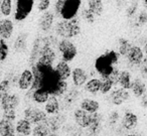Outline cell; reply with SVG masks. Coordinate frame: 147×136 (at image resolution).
<instances>
[{
  "label": "cell",
  "instance_id": "83f0119b",
  "mask_svg": "<svg viewBox=\"0 0 147 136\" xmlns=\"http://www.w3.org/2000/svg\"><path fill=\"white\" fill-rule=\"evenodd\" d=\"M119 85L121 88L126 90H130L132 87V81H131V75L128 71H122L119 77Z\"/></svg>",
  "mask_w": 147,
  "mask_h": 136
},
{
  "label": "cell",
  "instance_id": "bcb514c9",
  "mask_svg": "<svg viewBox=\"0 0 147 136\" xmlns=\"http://www.w3.org/2000/svg\"><path fill=\"white\" fill-rule=\"evenodd\" d=\"M144 53L147 55V41L145 43V45H144Z\"/></svg>",
  "mask_w": 147,
  "mask_h": 136
},
{
  "label": "cell",
  "instance_id": "7bdbcfd3",
  "mask_svg": "<svg viewBox=\"0 0 147 136\" xmlns=\"http://www.w3.org/2000/svg\"><path fill=\"white\" fill-rule=\"evenodd\" d=\"M139 67H140L142 74H147V55L143 58L142 63H141V65L139 66Z\"/></svg>",
  "mask_w": 147,
  "mask_h": 136
},
{
  "label": "cell",
  "instance_id": "7c38bea8",
  "mask_svg": "<svg viewBox=\"0 0 147 136\" xmlns=\"http://www.w3.org/2000/svg\"><path fill=\"white\" fill-rule=\"evenodd\" d=\"M126 57H127V60H128L130 65L140 66L143 61L144 55H143V51L140 49V47H137V45H133Z\"/></svg>",
  "mask_w": 147,
  "mask_h": 136
},
{
  "label": "cell",
  "instance_id": "484cf974",
  "mask_svg": "<svg viewBox=\"0 0 147 136\" xmlns=\"http://www.w3.org/2000/svg\"><path fill=\"white\" fill-rule=\"evenodd\" d=\"M10 132H16L14 122L1 118L0 119V136L4 135L6 133H10Z\"/></svg>",
  "mask_w": 147,
  "mask_h": 136
},
{
  "label": "cell",
  "instance_id": "f35d334b",
  "mask_svg": "<svg viewBox=\"0 0 147 136\" xmlns=\"http://www.w3.org/2000/svg\"><path fill=\"white\" fill-rule=\"evenodd\" d=\"M145 23H147V12L145 10L141 11L138 14L136 20V25L137 26H140V25H144Z\"/></svg>",
  "mask_w": 147,
  "mask_h": 136
},
{
  "label": "cell",
  "instance_id": "836d02e7",
  "mask_svg": "<svg viewBox=\"0 0 147 136\" xmlns=\"http://www.w3.org/2000/svg\"><path fill=\"white\" fill-rule=\"evenodd\" d=\"M12 10V1L11 0H2L0 11L4 16H9Z\"/></svg>",
  "mask_w": 147,
  "mask_h": 136
},
{
  "label": "cell",
  "instance_id": "5b68a950",
  "mask_svg": "<svg viewBox=\"0 0 147 136\" xmlns=\"http://www.w3.org/2000/svg\"><path fill=\"white\" fill-rule=\"evenodd\" d=\"M34 1L33 0H17L16 10H15L14 18L17 21H23L32 11Z\"/></svg>",
  "mask_w": 147,
  "mask_h": 136
},
{
  "label": "cell",
  "instance_id": "e575fe53",
  "mask_svg": "<svg viewBox=\"0 0 147 136\" xmlns=\"http://www.w3.org/2000/svg\"><path fill=\"white\" fill-rule=\"evenodd\" d=\"M81 15H82V18L84 20H86L88 23H94L95 19H96V16L95 14L90 10L89 8H84L81 12Z\"/></svg>",
  "mask_w": 147,
  "mask_h": 136
},
{
  "label": "cell",
  "instance_id": "8d00e7d4",
  "mask_svg": "<svg viewBox=\"0 0 147 136\" xmlns=\"http://www.w3.org/2000/svg\"><path fill=\"white\" fill-rule=\"evenodd\" d=\"M120 73L121 72L119 71L117 68H114V70L112 71V73L108 76V78L110 79L111 83L113 84V86H116L119 84V77H120Z\"/></svg>",
  "mask_w": 147,
  "mask_h": 136
},
{
  "label": "cell",
  "instance_id": "6da1fadb",
  "mask_svg": "<svg viewBox=\"0 0 147 136\" xmlns=\"http://www.w3.org/2000/svg\"><path fill=\"white\" fill-rule=\"evenodd\" d=\"M120 53L115 51H107L98 57L95 61V70L100 76H109L114 70V66L118 63Z\"/></svg>",
  "mask_w": 147,
  "mask_h": 136
},
{
  "label": "cell",
  "instance_id": "44dd1931",
  "mask_svg": "<svg viewBox=\"0 0 147 136\" xmlns=\"http://www.w3.org/2000/svg\"><path fill=\"white\" fill-rule=\"evenodd\" d=\"M30 91V90H29ZM32 92V100L35 102L36 104H45L47 103V101L49 98V93L47 90L42 89V88H38V89L34 90V91H30Z\"/></svg>",
  "mask_w": 147,
  "mask_h": 136
},
{
  "label": "cell",
  "instance_id": "ac0fdd59",
  "mask_svg": "<svg viewBox=\"0 0 147 136\" xmlns=\"http://www.w3.org/2000/svg\"><path fill=\"white\" fill-rule=\"evenodd\" d=\"M55 72L57 73V75L59 76L61 80H65L67 81L71 75V68H69V64L65 61H59V63L55 65Z\"/></svg>",
  "mask_w": 147,
  "mask_h": 136
},
{
  "label": "cell",
  "instance_id": "ee69618b",
  "mask_svg": "<svg viewBox=\"0 0 147 136\" xmlns=\"http://www.w3.org/2000/svg\"><path fill=\"white\" fill-rule=\"evenodd\" d=\"M140 104H141V106H142V107L147 108V92L142 96V97H141Z\"/></svg>",
  "mask_w": 147,
  "mask_h": 136
},
{
  "label": "cell",
  "instance_id": "d4e9b609",
  "mask_svg": "<svg viewBox=\"0 0 147 136\" xmlns=\"http://www.w3.org/2000/svg\"><path fill=\"white\" fill-rule=\"evenodd\" d=\"M27 35L26 32H22L17 37V39H15L14 41V45H13V49L18 53H21L25 49L26 47V45H27Z\"/></svg>",
  "mask_w": 147,
  "mask_h": 136
},
{
  "label": "cell",
  "instance_id": "e0dca14e",
  "mask_svg": "<svg viewBox=\"0 0 147 136\" xmlns=\"http://www.w3.org/2000/svg\"><path fill=\"white\" fill-rule=\"evenodd\" d=\"M59 109H61V106H59V102L57 100V97L49 96V100H47L45 105V111L47 112V114L57 115V114H59Z\"/></svg>",
  "mask_w": 147,
  "mask_h": 136
},
{
  "label": "cell",
  "instance_id": "5bb4252c",
  "mask_svg": "<svg viewBox=\"0 0 147 136\" xmlns=\"http://www.w3.org/2000/svg\"><path fill=\"white\" fill-rule=\"evenodd\" d=\"M14 25L10 19H2L0 20V37L4 39H8L13 33Z\"/></svg>",
  "mask_w": 147,
  "mask_h": 136
},
{
  "label": "cell",
  "instance_id": "d6a6232c",
  "mask_svg": "<svg viewBox=\"0 0 147 136\" xmlns=\"http://www.w3.org/2000/svg\"><path fill=\"white\" fill-rule=\"evenodd\" d=\"M9 53V47L8 45L6 43L4 39H0V61L3 62L7 59Z\"/></svg>",
  "mask_w": 147,
  "mask_h": 136
},
{
  "label": "cell",
  "instance_id": "f1b7e54d",
  "mask_svg": "<svg viewBox=\"0 0 147 136\" xmlns=\"http://www.w3.org/2000/svg\"><path fill=\"white\" fill-rule=\"evenodd\" d=\"M49 134H51V131L45 122L34 126L32 128V132H31V136H49Z\"/></svg>",
  "mask_w": 147,
  "mask_h": 136
},
{
  "label": "cell",
  "instance_id": "ffe728a7",
  "mask_svg": "<svg viewBox=\"0 0 147 136\" xmlns=\"http://www.w3.org/2000/svg\"><path fill=\"white\" fill-rule=\"evenodd\" d=\"M80 107H81V109L93 114L99 111V109H100V104H99V102L96 101V100L86 98V99H84L81 102Z\"/></svg>",
  "mask_w": 147,
  "mask_h": 136
},
{
  "label": "cell",
  "instance_id": "8992f818",
  "mask_svg": "<svg viewBox=\"0 0 147 136\" xmlns=\"http://www.w3.org/2000/svg\"><path fill=\"white\" fill-rule=\"evenodd\" d=\"M23 118L26 119L30 124L37 125L47 119V114L45 111H42L38 108L28 107L23 111Z\"/></svg>",
  "mask_w": 147,
  "mask_h": 136
},
{
  "label": "cell",
  "instance_id": "9a60e30c",
  "mask_svg": "<svg viewBox=\"0 0 147 136\" xmlns=\"http://www.w3.org/2000/svg\"><path fill=\"white\" fill-rule=\"evenodd\" d=\"M53 23V13L51 11H47L38 19V26L45 32H47L51 28Z\"/></svg>",
  "mask_w": 147,
  "mask_h": 136
},
{
  "label": "cell",
  "instance_id": "b9f144b4",
  "mask_svg": "<svg viewBox=\"0 0 147 136\" xmlns=\"http://www.w3.org/2000/svg\"><path fill=\"white\" fill-rule=\"evenodd\" d=\"M119 119V114L118 112L116 111H113L112 113L109 115V118H108V121L109 123H110V125H114L115 123H116L117 121H118Z\"/></svg>",
  "mask_w": 147,
  "mask_h": 136
},
{
  "label": "cell",
  "instance_id": "52a82bcc",
  "mask_svg": "<svg viewBox=\"0 0 147 136\" xmlns=\"http://www.w3.org/2000/svg\"><path fill=\"white\" fill-rule=\"evenodd\" d=\"M102 123H103V115L99 112L92 114V120L91 124L88 128H86L87 136H99L102 131Z\"/></svg>",
  "mask_w": 147,
  "mask_h": 136
},
{
  "label": "cell",
  "instance_id": "1f68e13d",
  "mask_svg": "<svg viewBox=\"0 0 147 136\" xmlns=\"http://www.w3.org/2000/svg\"><path fill=\"white\" fill-rule=\"evenodd\" d=\"M10 90V81L7 79L2 80L0 82V101L9 94Z\"/></svg>",
  "mask_w": 147,
  "mask_h": 136
},
{
  "label": "cell",
  "instance_id": "cb8c5ba5",
  "mask_svg": "<svg viewBox=\"0 0 147 136\" xmlns=\"http://www.w3.org/2000/svg\"><path fill=\"white\" fill-rule=\"evenodd\" d=\"M88 8L95 14V16H101L104 12V4L102 0H89Z\"/></svg>",
  "mask_w": 147,
  "mask_h": 136
},
{
  "label": "cell",
  "instance_id": "f546056e",
  "mask_svg": "<svg viewBox=\"0 0 147 136\" xmlns=\"http://www.w3.org/2000/svg\"><path fill=\"white\" fill-rule=\"evenodd\" d=\"M132 47L133 45H131V43L128 39H124V37L119 39V53H120V55L126 57Z\"/></svg>",
  "mask_w": 147,
  "mask_h": 136
},
{
  "label": "cell",
  "instance_id": "7dc6e473",
  "mask_svg": "<svg viewBox=\"0 0 147 136\" xmlns=\"http://www.w3.org/2000/svg\"><path fill=\"white\" fill-rule=\"evenodd\" d=\"M143 5L145 8H147V0H143Z\"/></svg>",
  "mask_w": 147,
  "mask_h": 136
},
{
  "label": "cell",
  "instance_id": "4316f807",
  "mask_svg": "<svg viewBox=\"0 0 147 136\" xmlns=\"http://www.w3.org/2000/svg\"><path fill=\"white\" fill-rule=\"evenodd\" d=\"M101 89V80L100 79H91L85 84V90L87 92L91 94H97L98 92H100Z\"/></svg>",
  "mask_w": 147,
  "mask_h": 136
},
{
  "label": "cell",
  "instance_id": "30bf717a",
  "mask_svg": "<svg viewBox=\"0 0 147 136\" xmlns=\"http://www.w3.org/2000/svg\"><path fill=\"white\" fill-rule=\"evenodd\" d=\"M129 97H130V94H129L128 90L120 88V89H116L112 91V93H110V96H109V99L112 104L116 106H120L124 102H126L129 99Z\"/></svg>",
  "mask_w": 147,
  "mask_h": 136
},
{
  "label": "cell",
  "instance_id": "d590c367",
  "mask_svg": "<svg viewBox=\"0 0 147 136\" xmlns=\"http://www.w3.org/2000/svg\"><path fill=\"white\" fill-rule=\"evenodd\" d=\"M138 0H132L130 2V4L128 5L126 9V15L127 17H132L135 15L137 9H138Z\"/></svg>",
  "mask_w": 147,
  "mask_h": 136
},
{
  "label": "cell",
  "instance_id": "9c48e42d",
  "mask_svg": "<svg viewBox=\"0 0 147 136\" xmlns=\"http://www.w3.org/2000/svg\"><path fill=\"white\" fill-rule=\"evenodd\" d=\"M33 81H34V76H33L32 71L27 69L24 70L20 74V76L18 78V81H17L18 88L20 90H22V91L29 90L31 88V86H32Z\"/></svg>",
  "mask_w": 147,
  "mask_h": 136
},
{
  "label": "cell",
  "instance_id": "ab89813d",
  "mask_svg": "<svg viewBox=\"0 0 147 136\" xmlns=\"http://www.w3.org/2000/svg\"><path fill=\"white\" fill-rule=\"evenodd\" d=\"M51 5V0H38L37 9L39 11H47Z\"/></svg>",
  "mask_w": 147,
  "mask_h": 136
},
{
  "label": "cell",
  "instance_id": "d6986e66",
  "mask_svg": "<svg viewBox=\"0 0 147 136\" xmlns=\"http://www.w3.org/2000/svg\"><path fill=\"white\" fill-rule=\"evenodd\" d=\"M122 126L127 130H132L138 124V117L132 112H126L122 118Z\"/></svg>",
  "mask_w": 147,
  "mask_h": 136
},
{
  "label": "cell",
  "instance_id": "3957f363",
  "mask_svg": "<svg viewBox=\"0 0 147 136\" xmlns=\"http://www.w3.org/2000/svg\"><path fill=\"white\" fill-rule=\"evenodd\" d=\"M57 49L61 51L63 61L67 62V63L74 61V59L76 58L77 53H78V49H77L75 43L69 41L67 39H61L57 43Z\"/></svg>",
  "mask_w": 147,
  "mask_h": 136
},
{
  "label": "cell",
  "instance_id": "7a4b0ae2",
  "mask_svg": "<svg viewBox=\"0 0 147 136\" xmlns=\"http://www.w3.org/2000/svg\"><path fill=\"white\" fill-rule=\"evenodd\" d=\"M55 33L63 39H71L78 37L81 33V25L79 19L77 17L69 20H61L57 23L55 26Z\"/></svg>",
  "mask_w": 147,
  "mask_h": 136
},
{
  "label": "cell",
  "instance_id": "7402d4cb",
  "mask_svg": "<svg viewBox=\"0 0 147 136\" xmlns=\"http://www.w3.org/2000/svg\"><path fill=\"white\" fill-rule=\"evenodd\" d=\"M131 90L133 92V95L136 98H141L147 92L146 85L140 79H135L134 81H132Z\"/></svg>",
  "mask_w": 147,
  "mask_h": 136
},
{
  "label": "cell",
  "instance_id": "277c9868",
  "mask_svg": "<svg viewBox=\"0 0 147 136\" xmlns=\"http://www.w3.org/2000/svg\"><path fill=\"white\" fill-rule=\"evenodd\" d=\"M82 0H65V5L61 12V17L65 20H69L77 16L80 10Z\"/></svg>",
  "mask_w": 147,
  "mask_h": 136
},
{
  "label": "cell",
  "instance_id": "ba28073f",
  "mask_svg": "<svg viewBox=\"0 0 147 136\" xmlns=\"http://www.w3.org/2000/svg\"><path fill=\"white\" fill-rule=\"evenodd\" d=\"M74 120H75V122H76V124L79 127L86 129L91 124L92 114L79 108V109H77L76 111L74 112Z\"/></svg>",
  "mask_w": 147,
  "mask_h": 136
},
{
  "label": "cell",
  "instance_id": "60d3db41",
  "mask_svg": "<svg viewBox=\"0 0 147 136\" xmlns=\"http://www.w3.org/2000/svg\"><path fill=\"white\" fill-rule=\"evenodd\" d=\"M65 0H57V2H55V13H57L59 16H61V9H63V5H65Z\"/></svg>",
  "mask_w": 147,
  "mask_h": 136
},
{
  "label": "cell",
  "instance_id": "2e32d148",
  "mask_svg": "<svg viewBox=\"0 0 147 136\" xmlns=\"http://www.w3.org/2000/svg\"><path fill=\"white\" fill-rule=\"evenodd\" d=\"M15 130H16V133L21 136H29L31 135V132H32L31 124L26 119H24V118L19 119L16 122V124H15Z\"/></svg>",
  "mask_w": 147,
  "mask_h": 136
},
{
  "label": "cell",
  "instance_id": "74e56055",
  "mask_svg": "<svg viewBox=\"0 0 147 136\" xmlns=\"http://www.w3.org/2000/svg\"><path fill=\"white\" fill-rule=\"evenodd\" d=\"M2 118L6 120H9L11 122H14L15 119H16V112H15L14 109L11 110H4L2 114Z\"/></svg>",
  "mask_w": 147,
  "mask_h": 136
},
{
  "label": "cell",
  "instance_id": "4dcf8cb0",
  "mask_svg": "<svg viewBox=\"0 0 147 136\" xmlns=\"http://www.w3.org/2000/svg\"><path fill=\"white\" fill-rule=\"evenodd\" d=\"M101 80V89H100V92L105 95V94H108L109 92L111 91L113 87V84L111 83L110 79L108 78V76H101L100 78Z\"/></svg>",
  "mask_w": 147,
  "mask_h": 136
},
{
  "label": "cell",
  "instance_id": "f6af8a7d",
  "mask_svg": "<svg viewBox=\"0 0 147 136\" xmlns=\"http://www.w3.org/2000/svg\"><path fill=\"white\" fill-rule=\"evenodd\" d=\"M15 132H10V133H6L4 134V135H1V136H15Z\"/></svg>",
  "mask_w": 147,
  "mask_h": 136
},
{
  "label": "cell",
  "instance_id": "c3c4849f",
  "mask_svg": "<svg viewBox=\"0 0 147 136\" xmlns=\"http://www.w3.org/2000/svg\"><path fill=\"white\" fill-rule=\"evenodd\" d=\"M127 136H137V135H133V134H131V135H127Z\"/></svg>",
  "mask_w": 147,
  "mask_h": 136
},
{
  "label": "cell",
  "instance_id": "603a6c76",
  "mask_svg": "<svg viewBox=\"0 0 147 136\" xmlns=\"http://www.w3.org/2000/svg\"><path fill=\"white\" fill-rule=\"evenodd\" d=\"M40 49H41V39H36L34 41V43H33L32 49H31L30 58H29V64L31 65V67L34 66L35 62L38 61Z\"/></svg>",
  "mask_w": 147,
  "mask_h": 136
},
{
  "label": "cell",
  "instance_id": "8fae6325",
  "mask_svg": "<svg viewBox=\"0 0 147 136\" xmlns=\"http://www.w3.org/2000/svg\"><path fill=\"white\" fill-rule=\"evenodd\" d=\"M20 104V98L16 94H8L5 96L1 101H0V105L2 110H11V109H16L18 105Z\"/></svg>",
  "mask_w": 147,
  "mask_h": 136
},
{
  "label": "cell",
  "instance_id": "4fadbf2b",
  "mask_svg": "<svg viewBox=\"0 0 147 136\" xmlns=\"http://www.w3.org/2000/svg\"><path fill=\"white\" fill-rule=\"evenodd\" d=\"M71 79H73L74 85L76 87H82L87 83L88 75L86 71L82 68H75L71 72Z\"/></svg>",
  "mask_w": 147,
  "mask_h": 136
}]
</instances>
